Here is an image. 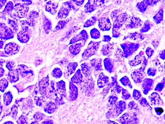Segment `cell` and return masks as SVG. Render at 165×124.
<instances>
[{
  "mask_svg": "<svg viewBox=\"0 0 165 124\" xmlns=\"http://www.w3.org/2000/svg\"><path fill=\"white\" fill-rule=\"evenodd\" d=\"M1 109L2 107H1V104H0V114H1Z\"/></svg>",
  "mask_w": 165,
  "mask_h": 124,
  "instance_id": "23",
  "label": "cell"
},
{
  "mask_svg": "<svg viewBox=\"0 0 165 124\" xmlns=\"http://www.w3.org/2000/svg\"><path fill=\"white\" fill-rule=\"evenodd\" d=\"M39 16L38 12L36 11H31L27 17V21L31 27L34 26L35 23Z\"/></svg>",
  "mask_w": 165,
  "mask_h": 124,
  "instance_id": "6",
  "label": "cell"
},
{
  "mask_svg": "<svg viewBox=\"0 0 165 124\" xmlns=\"http://www.w3.org/2000/svg\"><path fill=\"white\" fill-rule=\"evenodd\" d=\"M80 44H76L75 45H73L69 47V50L71 53L73 54H76L79 52V50L77 48H79Z\"/></svg>",
  "mask_w": 165,
  "mask_h": 124,
  "instance_id": "19",
  "label": "cell"
},
{
  "mask_svg": "<svg viewBox=\"0 0 165 124\" xmlns=\"http://www.w3.org/2000/svg\"><path fill=\"white\" fill-rule=\"evenodd\" d=\"M58 6V3H53L51 1H49L45 5V10L53 15L56 13Z\"/></svg>",
  "mask_w": 165,
  "mask_h": 124,
  "instance_id": "5",
  "label": "cell"
},
{
  "mask_svg": "<svg viewBox=\"0 0 165 124\" xmlns=\"http://www.w3.org/2000/svg\"><path fill=\"white\" fill-rule=\"evenodd\" d=\"M63 73H62V70L59 68H55L54 69L51 73V75H52L53 77L56 78H61V76H62Z\"/></svg>",
  "mask_w": 165,
  "mask_h": 124,
  "instance_id": "13",
  "label": "cell"
},
{
  "mask_svg": "<svg viewBox=\"0 0 165 124\" xmlns=\"http://www.w3.org/2000/svg\"><path fill=\"white\" fill-rule=\"evenodd\" d=\"M20 48V46L15 42H10L6 44L5 48V51L9 55H14L19 52Z\"/></svg>",
  "mask_w": 165,
  "mask_h": 124,
  "instance_id": "3",
  "label": "cell"
},
{
  "mask_svg": "<svg viewBox=\"0 0 165 124\" xmlns=\"http://www.w3.org/2000/svg\"><path fill=\"white\" fill-rule=\"evenodd\" d=\"M43 28H44L45 32L46 33V34H48L51 31V22L45 16L43 17Z\"/></svg>",
  "mask_w": 165,
  "mask_h": 124,
  "instance_id": "8",
  "label": "cell"
},
{
  "mask_svg": "<svg viewBox=\"0 0 165 124\" xmlns=\"http://www.w3.org/2000/svg\"><path fill=\"white\" fill-rule=\"evenodd\" d=\"M76 66L77 64L75 63H70L68 64L67 67V70L65 72V76L66 77L70 76L75 70V68H76Z\"/></svg>",
  "mask_w": 165,
  "mask_h": 124,
  "instance_id": "11",
  "label": "cell"
},
{
  "mask_svg": "<svg viewBox=\"0 0 165 124\" xmlns=\"http://www.w3.org/2000/svg\"><path fill=\"white\" fill-rule=\"evenodd\" d=\"M17 69L19 74V73L22 77H24L27 76H31L33 75V71L25 65H19L18 66Z\"/></svg>",
  "mask_w": 165,
  "mask_h": 124,
  "instance_id": "4",
  "label": "cell"
},
{
  "mask_svg": "<svg viewBox=\"0 0 165 124\" xmlns=\"http://www.w3.org/2000/svg\"><path fill=\"white\" fill-rule=\"evenodd\" d=\"M63 6L60 9L58 13V17L60 19H65L68 16L69 9L66 6Z\"/></svg>",
  "mask_w": 165,
  "mask_h": 124,
  "instance_id": "9",
  "label": "cell"
},
{
  "mask_svg": "<svg viewBox=\"0 0 165 124\" xmlns=\"http://www.w3.org/2000/svg\"><path fill=\"white\" fill-rule=\"evenodd\" d=\"M14 9L16 13L11 14V16L15 21L18 20L19 19L26 17L29 10V8L25 4L19 3L15 4Z\"/></svg>",
  "mask_w": 165,
  "mask_h": 124,
  "instance_id": "2",
  "label": "cell"
},
{
  "mask_svg": "<svg viewBox=\"0 0 165 124\" xmlns=\"http://www.w3.org/2000/svg\"><path fill=\"white\" fill-rule=\"evenodd\" d=\"M18 70L17 69H14L10 71L8 74V80L10 82H16L19 80V75Z\"/></svg>",
  "mask_w": 165,
  "mask_h": 124,
  "instance_id": "7",
  "label": "cell"
},
{
  "mask_svg": "<svg viewBox=\"0 0 165 124\" xmlns=\"http://www.w3.org/2000/svg\"><path fill=\"white\" fill-rule=\"evenodd\" d=\"M8 86V82L5 78L0 80V91L2 92L4 91Z\"/></svg>",
  "mask_w": 165,
  "mask_h": 124,
  "instance_id": "16",
  "label": "cell"
},
{
  "mask_svg": "<svg viewBox=\"0 0 165 124\" xmlns=\"http://www.w3.org/2000/svg\"><path fill=\"white\" fill-rule=\"evenodd\" d=\"M13 9H14L13 4L12 2H9L5 8V10H6V13L10 14L12 12Z\"/></svg>",
  "mask_w": 165,
  "mask_h": 124,
  "instance_id": "18",
  "label": "cell"
},
{
  "mask_svg": "<svg viewBox=\"0 0 165 124\" xmlns=\"http://www.w3.org/2000/svg\"><path fill=\"white\" fill-rule=\"evenodd\" d=\"M68 22V20H61L58 23V24L56 26L55 29V31H56L60 30L62 29L65 26L67 23Z\"/></svg>",
  "mask_w": 165,
  "mask_h": 124,
  "instance_id": "15",
  "label": "cell"
},
{
  "mask_svg": "<svg viewBox=\"0 0 165 124\" xmlns=\"http://www.w3.org/2000/svg\"><path fill=\"white\" fill-rule=\"evenodd\" d=\"M49 76H48L46 77H45L39 82V88L41 92L43 93L45 92L47 87L48 85Z\"/></svg>",
  "mask_w": 165,
  "mask_h": 124,
  "instance_id": "10",
  "label": "cell"
},
{
  "mask_svg": "<svg viewBox=\"0 0 165 124\" xmlns=\"http://www.w3.org/2000/svg\"><path fill=\"white\" fill-rule=\"evenodd\" d=\"M22 1L25 2L24 4L27 5V6H28V5H30L32 4V2L31 1Z\"/></svg>",
  "mask_w": 165,
  "mask_h": 124,
  "instance_id": "22",
  "label": "cell"
},
{
  "mask_svg": "<svg viewBox=\"0 0 165 124\" xmlns=\"http://www.w3.org/2000/svg\"><path fill=\"white\" fill-rule=\"evenodd\" d=\"M20 22L22 29L21 30L17 33V39L21 43H25L28 42L31 38V26L27 20L20 21Z\"/></svg>",
  "mask_w": 165,
  "mask_h": 124,
  "instance_id": "1",
  "label": "cell"
},
{
  "mask_svg": "<svg viewBox=\"0 0 165 124\" xmlns=\"http://www.w3.org/2000/svg\"><path fill=\"white\" fill-rule=\"evenodd\" d=\"M8 23L10 25L14 32L16 33L18 30L19 27L18 24L15 21L8 19Z\"/></svg>",
  "mask_w": 165,
  "mask_h": 124,
  "instance_id": "17",
  "label": "cell"
},
{
  "mask_svg": "<svg viewBox=\"0 0 165 124\" xmlns=\"http://www.w3.org/2000/svg\"><path fill=\"white\" fill-rule=\"evenodd\" d=\"M156 111L157 112L159 113H162L164 112V110L163 108H157L156 110Z\"/></svg>",
  "mask_w": 165,
  "mask_h": 124,
  "instance_id": "21",
  "label": "cell"
},
{
  "mask_svg": "<svg viewBox=\"0 0 165 124\" xmlns=\"http://www.w3.org/2000/svg\"><path fill=\"white\" fill-rule=\"evenodd\" d=\"M12 100V96L10 92H7L4 95V102L6 105H9Z\"/></svg>",
  "mask_w": 165,
  "mask_h": 124,
  "instance_id": "14",
  "label": "cell"
},
{
  "mask_svg": "<svg viewBox=\"0 0 165 124\" xmlns=\"http://www.w3.org/2000/svg\"><path fill=\"white\" fill-rule=\"evenodd\" d=\"M14 63L13 62H9L8 64H7L6 67L8 68V70L10 71L13 70V68H14Z\"/></svg>",
  "mask_w": 165,
  "mask_h": 124,
  "instance_id": "20",
  "label": "cell"
},
{
  "mask_svg": "<svg viewBox=\"0 0 165 124\" xmlns=\"http://www.w3.org/2000/svg\"><path fill=\"white\" fill-rule=\"evenodd\" d=\"M57 90L61 94H63L65 92V83L63 81H61L57 83Z\"/></svg>",
  "mask_w": 165,
  "mask_h": 124,
  "instance_id": "12",
  "label": "cell"
}]
</instances>
